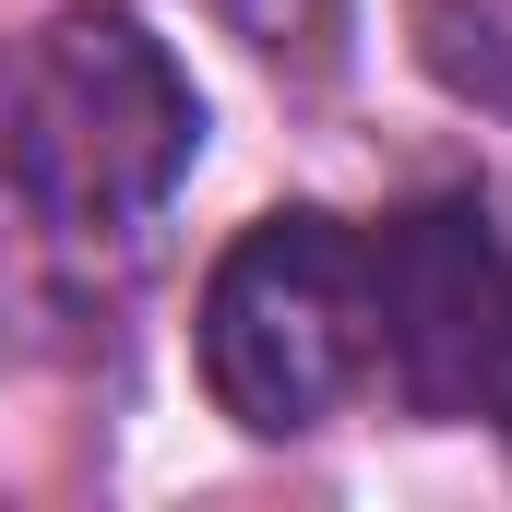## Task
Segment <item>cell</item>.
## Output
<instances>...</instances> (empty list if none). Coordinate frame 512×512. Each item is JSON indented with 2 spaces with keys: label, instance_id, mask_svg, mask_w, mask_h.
I'll return each mask as SVG.
<instances>
[{
  "label": "cell",
  "instance_id": "7a4b0ae2",
  "mask_svg": "<svg viewBox=\"0 0 512 512\" xmlns=\"http://www.w3.org/2000/svg\"><path fill=\"white\" fill-rule=\"evenodd\" d=\"M203 393L215 417H239L251 441H310L322 417H346L358 393H382V274L370 239L322 203H286L227 239L191 310Z\"/></svg>",
  "mask_w": 512,
  "mask_h": 512
},
{
  "label": "cell",
  "instance_id": "5b68a950",
  "mask_svg": "<svg viewBox=\"0 0 512 512\" xmlns=\"http://www.w3.org/2000/svg\"><path fill=\"white\" fill-rule=\"evenodd\" d=\"M227 24L286 72H334V48H346V0H227Z\"/></svg>",
  "mask_w": 512,
  "mask_h": 512
},
{
  "label": "cell",
  "instance_id": "6da1fadb",
  "mask_svg": "<svg viewBox=\"0 0 512 512\" xmlns=\"http://www.w3.org/2000/svg\"><path fill=\"white\" fill-rule=\"evenodd\" d=\"M203 155V96L120 0H72L0 36V191L48 239H143Z\"/></svg>",
  "mask_w": 512,
  "mask_h": 512
},
{
  "label": "cell",
  "instance_id": "3957f363",
  "mask_svg": "<svg viewBox=\"0 0 512 512\" xmlns=\"http://www.w3.org/2000/svg\"><path fill=\"white\" fill-rule=\"evenodd\" d=\"M382 393L429 429H512V239L465 203H405L382 239Z\"/></svg>",
  "mask_w": 512,
  "mask_h": 512
},
{
  "label": "cell",
  "instance_id": "277c9868",
  "mask_svg": "<svg viewBox=\"0 0 512 512\" xmlns=\"http://www.w3.org/2000/svg\"><path fill=\"white\" fill-rule=\"evenodd\" d=\"M405 48L441 96L512 120V0H405Z\"/></svg>",
  "mask_w": 512,
  "mask_h": 512
}]
</instances>
